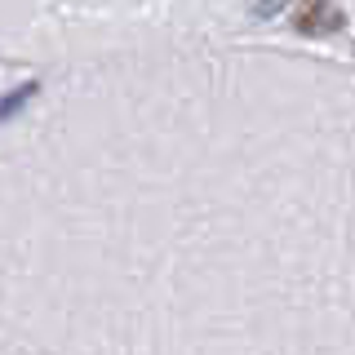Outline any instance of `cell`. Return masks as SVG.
<instances>
[{"instance_id": "cell-1", "label": "cell", "mask_w": 355, "mask_h": 355, "mask_svg": "<svg viewBox=\"0 0 355 355\" xmlns=\"http://www.w3.org/2000/svg\"><path fill=\"white\" fill-rule=\"evenodd\" d=\"M297 22H302L306 31H320L315 22H329V27H342V14H338V9H329V5H320V0H315V5H311V9H306V14L297 18Z\"/></svg>"}, {"instance_id": "cell-3", "label": "cell", "mask_w": 355, "mask_h": 355, "mask_svg": "<svg viewBox=\"0 0 355 355\" xmlns=\"http://www.w3.org/2000/svg\"><path fill=\"white\" fill-rule=\"evenodd\" d=\"M284 5H288V0H258V5H253V18H275Z\"/></svg>"}, {"instance_id": "cell-2", "label": "cell", "mask_w": 355, "mask_h": 355, "mask_svg": "<svg viewBox=\"0 0 355 355\" xmlns=\"http://www.w3.org/2000/svg\"><path fill=\"white\" fill-rule=\"evenodd\" d=\"M31 94H36V85H18L14 94H9V103H5V120H14L18 111H22V103H27Z\"/></svg>"}]
</instances>
